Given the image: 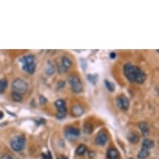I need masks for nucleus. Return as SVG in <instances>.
<instances>
[{"label":"nucleus","instance_id":"obj_23","mask_svg":"<svg viewBox=\"0 0 159 159\" xmlns=\"http://www.w3.org/2000/svg\"><path fill=\"white\" fill-rule=\"evenodd\" d=\"M93 130V127L92 124H85L83 127V132L86 134H91Z\"/></svg>","mask_w":159,"mask_h":159},{"label":"nucleus","instance_id":"obj_6","mask_svg":"<svg viewBox=\"0 0 159 159\" xmlns=\"http://www.w3.org/2000/svg\"><path fill=\"white\" fill-rule=\"evenodd\" d=\"M117 106L119 109H121L123 111H127L130 106L129 99L125 95L118 96L117 98Z\"/></svg>","mask_w":159,"mask_h":159},{"label":"nucleus","instance_id":"obj_3","mask_svg":"<svg viewBox=\"0 0 159 159\" xmlns=\"http://www.w3.org/2000/svg\"><path fill=\"white\" fill-rule=\"evenodd\" d=\"M10 146L15 152H21L25 146V139L21 136L13 137L10 141Z\"/></svg>","mask_w":159,"mask_h":159},{"label":"nucleus","instance_id":"obj_1","mask_svg":"<svg viewBox=\"0 0 159 159\" xmlns=\"http://www.w3.org/2000/svg\"><path fill=\"white\" fill-rule=\"evenodd\" d=\"M123 73L126 78L132 83H143L147 78L145 73L140 67L129 63L124 65Z\"/></svg>","mask_w":159,"mask_h":159},{"label":"nucleus","instance_id":"obj_21","mask_svg":"<svg viewBox=\"0 0 159 159\" xmlns=\"http://www.w3.org/2000/svg\"><path fill=\"white\" fill-rule=\"evenodd\" d=\"M104 83H105V86L106 88H107V89H108L109 92H114L115 90V85L114 83H111L110 81H108V80H105L104 81Z\"/></svg>","mask_w":159,"mask_h":159},{"label":"nucleus","instance_id":"obj_2","mask_svg":"<svg viewBox=\"0 0 159 159\" xmlns=\"http://www.w3.org/2000/svg\"><path fill=\"white\" fill-rule=\"evenodd\" d=\"M12 88L13 91L19 92L20 94H23L28 91L29 84L22 78H17L12 83Z\"/></svg>","mask_w":159,"mask_h":159},{"label":"nucleus","instance_id":"obj_13","mask_svg":"<svg viewBox=\"0 0 159 159\" xmlns=\"http://www.w3.org/2000/svg\"><path fill=\"white\" fill-rule=\"evenodd\" d=\"M107 158L108 159H118L119 158V153L114 147L109 148L107 153Z\"/></svg>","mask_w":159,"mask_h":159},{"label":"nucleus","instance_id":"obj_22","mask_svg":"<svg viewBox=\"0 0 159 159\" xmlns=\"http://www.w3.org/2000/svg\"><path fill=\"white\" fill-rule=\"evenodd\" d=\"M8 87V81L5 78L0 80V93L4 92V90L7 88Z\"/></svg>","mask_w":159,"mask_h":159},{"label":"nucleus","instance_id":"obj_9","mask_svg":"<svg viewBox=\"0 0 159 159\" xmlns=\"http://www.w3.org/2000/svg\"><path fill=\"white\" fill-rule=\"evenodd\" d=\"M108 136L104 132H100L95 138V143L99 146H104L108 143Z\"/></svg>","mask_w":159,"mask_h":159},{"label":"nucleus","instance_id":"obj_5","mask_svg":"<svg viewBox=\"0 0 159 159\" xmlns=\"http://www.w3.org/2000/svg\"><path fill=\"white\" fill-rule=\"evenodd\" d=\"M55 107L57 108V118L58 119H63L66 117L67 115V108H66V103L63 99H58L55 102Z\"/></svg>","mask_w":159,"mask_h":159},{"label":"nucleus","instance_id":"obj_15","mask_svg":"<svg viewBox=\"0 0 159 159\" xmlns=\"http://www.w3.org/2000/svg\"><path fill=\"white\" fill-rule=\"evenodd\" d=\"M154 147H155V143H154V141H153L152 139L145 138V139L143 141V148L149 150L153 148Z\"/></svg>","mask_w":159,"mask_h":159},{"label":"nucleus","instance_id":"obj_20","mask_svg":"<svg viewBox=\"0 0 159 159\" xmlns=\"http://www.w3.org/2000/svg\"><path fill=\"white\" fill-rule=\"evenodd\" d=\"M87 151V147L85 145H83V144H81L79 146L77 147L76 149V154L77 155H78V156H82L83 155L84 153H86Z\"/></svg>","mask_w":159,"mask_h":159},{"label":"nucleus","instance_id":"obj_7","mask_svg":"<svg viewBox=\"0 0 159 159\" xmlns=\"http://www.w3.org/2000/svg\"><path fill=\"white\" fill-rule=\"evenodd\" d=\"M73 65V63L69 57H62V60H61V64L59 65V67H58V70L60 73H65L67 69H69Z\"/></svg>","mask_w":159,"mask_h":159},{"label":"nucleus","instance_id":"obj_12","mask_svg":"<svg viewBox=\"0 0 159 159\" xmlns=\"http://www.w3.org/2000/svg\"><path fill=\"white\" fill-rule=\"evenodd\" d=\"M138 127H139V129L141 130V133L143 134V136H148L150 133V129H149V126L148 124L146 122H141L138 124Z\"/></svg>","mask_w":159,"mask_h":159},{"label":"nucleus","instance_id":"obj_24","mask_svg":"<svg viewBox=\"0 0 159 159\" xmlns=\"http://www.w3.org/2000/svg\"><path fill=\"white\" fill-rule=\"evenodd\" d=\"M87 78L88 80L90 83L95 85L96 83H97V80H98V75H93V74H88L87 76Z\"/></svg>","mask_w":159,"mask_h":159},{"label":"nucleus","instance_id":"obj_4","mask_svg":"<svg viewBox=\"0 0 159 159\" xmlns=\"http://www.w3.org/2000/svg\"><path fill=\"white\" fill-rule=\"evenodd\" d=\"M68 83L71 87V89L75 93H79L83 91V84L80 81L78 77L72 75L68 78Z\"/></svg>","mask_w":159,"mask_h":159},{"label":"nucleus","instance_id":"obj_19","mask_svg":"<svg viewBox=\"0 0 159 159\" xmlns=\"http://www.w3.org/2000/svg\"><path fill=\"white\" fill-rule=\"evenodd\" d=\"M11 97H12V99L14 102H21L22 100V94H20L19 92H15V91H13L12 93H11Z\"/></svg>","mask_w":159,"mask_h":159},{"label":"nucleus","instance_id":"obj_14","mask_svg":"<svg viewBox=\"0 0 159 159\" xmlns=\"http://www.w3.org/2000/svg\"><path fill=\"white\" fill-rule=\"evenodd\" d=\"M22 70L26 72L29 74H33L35 73L36 70V64H27V65H22Z\"/></svg>","mask_w":159,"mask_h":159},{"label":"nucleus","instance_id":"obj_25","mask_svg":"<svg viewBox=\"0 0 159 159\" xmlns=\"http://www.w3.org/2000/svg\"><path fill=\"white\" fill-rule=\"evenodd\" d=\"M39 100H40V103L43 104V105H44L45 103L47 102V99H45L43 96H40V98H39Z\"/></svg>","mask_w":159,"mask_h":159},{"label":"nucleus","instance_id":"obj_8","mask_svg":"<svg viewBox=\"0 0 159 159\" xmlns=\"http://www.w3.org/2000/svg\"><path fill=\"white\" fill-rule=\"evenodd\" d=\"M65 136L69 139H76L80 136V131L74 127H68L65 130Z\"/></svg>","mask_w":159,"mask_h":159},{"label":"nucleus","instance_id":"obj_29","mask_svg":"<svg viewBox=\"0 0 159 159\" xmlns=\"http://www.w3.org/2000/svg\"><path fill=\"white\" fill-rule=\"evenodd\" d=\"M3 113L2 112H0V118H3Z\"/></svg>","mask_w":159,"mask_h":159},{"label":"nucleus","instance_id":"obj_10","mask_svg":"<svg viewBox=\"0 0 159 159\" xmlns=\"http://www.w3.org/2000/svg\"><path fill=\"white\" fill-rule=\"evenodd\" d=\"M19 61H20V63H21L22 65L34 64V63H35V57H34L33 55H32V54H29V55H26V56L22 57L20 58V60Z\"/></svg>","mask_w":159,"mask_h":159},{"label":"nucleus","instance_id":"obj_18","mask_svg":"<svg viewBox=\"0 0 159 159\" xmlns=\"http://www.w3.org/2000/svg\"><path fill=\"white\" fill-rule=\"evenodd\" d=\"M148 155H149V152H148V150L145 149V148H142V149L140 150V152L137 153V158L146 159Z\"/></svg>","mask_w":159,"mask_h":159},{"label":"nucleus","instance_id":"obj_16","mask_svg":"<svg viewBox=\"0 0 159 159\" xmlns=\"http://www.w3.org/2000/svg\"><path fill=\"white\" fill-rule=\"evenodd\" d=\"M45 72L48 74V76H51L55 73V66L54 65V64L52 63L51 61H48L47 62V65L45 67Z\"/></svg>","mask_w":159,"mask_h":159},{"label":"nucleus","instance_id":"obj_17","mask_svg":"<svg viewBox=\"0 0 159 159\" xmlns=\"http://www.w3.org/2000/svg\"><path fill=\"white\" fill-rule=\"evenodd\" d=\"M127 139H128V141H129L131 143L136 144V143H138V141H139V136H138L136 133H131L128 134Z\"/></svg>","mask_w":159,"mask_h":159},{"label":"nucleus","instance_id":"obj_27","mask_svg":"<svg viewBox=\"0 0 159 159\" xmlns=\"http://www.w3.org/2000/svg\"><path fill=\"white\" fill-rule=\"evenodd\" d=\"M115 57H116V54H115L114 52H112L111 54H110V58L113 59V58H115Z\"/></svg>","mask_w":159,"mask_h":159},{"label":"nucleus","instance_id":"obj_26","mask_svg":"<svg viewBox=\"0 0 159 159\" xmlns=\"http://www.w3.org/2000/svg\"><path fill=\"white\" fill-rule=\"evenodd\" d=\"M0 159H13V157L8 154H3L2 156L0 157Z\"/></svg>","mask_w":159,"mask_h":159},{"label":"nucleus","instance_id":"obj_28","mask_svg":"<svg viewBox=\"0 0 159 159\" xmlns=\"http://www.w3.org/2000/svg\"><path fill=\"white\" fill-rule=\"evenodd\" d=\"M58 159H67L66 157H64V156H61L60 157H58Z\"/></svg>","mask_w":159,"mask_h":159},{"label":"nucleus","instance_id":"obj_11","mask_svg":"<svg viewBox=\"0 0 159 159\" xmlns=\"http://www.w3.org/2000/svg\"><path fill=\"white\" fill-rule=\"evenodd\" d=\"M84 112V109L80 104H75L72 108V113L74 117H81Z\"/></svg>","mask_w":159,"mask_h":159}]
</instances>
